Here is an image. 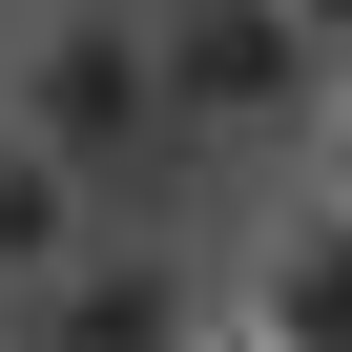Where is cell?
I'll use <instances>...</instances> for the list:
<instances>
[{"instance_id":"obj_1","label":"cell","mask_w":352,"mask_h":352,"mask_svg":"<svg viewBox=\"0 0 352 352\" xmlns=\"http://www.w3.org/2000/svg\"><path fill=\"white\" fill-rule=\"evenodd\" d=\"M0 124H21L63 187H104L124 145H166V63L124 0H42V21H0Z\"/></svg>"},{"instance_id":"obj_2","label":"cell","mask_w":352,"mask_h":352,"mask_svg":"<svg viewBox=\"0 0 352 352\" xmlns=\"http://www.w3.org/2000/svg\"><path fill=\"white\" fill-rule=\"evenodd\" d=\"M166 63V124H311L331 104V21H290V0H187V21H145Z\"/></svg>"},{"instance_id":"obj_3","label":"cell","mask_w":352,"mask_h":352,"mask_svg":"<svg viewBox=\"0 0 352 352\" xmlns=\"http://www.w3.org/2000/svg\"><path fill=\"white\" fill-rule=\"evenodd\" d=\"M228 331H249V352H352V208H290V228L249 249Z\"/></svg>"},{"instance_id":"obj_4","label":"cell","mask_w":352,"mask_h":352,"mask_svg":"<svg viewBox=\"0 0 352 352\" xmlns=\"http://www.w3.org/2000/svg\"><path fill=\"white\" fill-rule=\"evenodd\" d=\"M311 208H352V42H331V104H311Z\"/></svg>"},{"instance_id":"obj_5","label":"cell","mask_w":352,"mask_h":352,"mask_svg":"<svg viewBox=\"0 0 352 352\" xmlns=\"http://www.w3.org/2000/svg\"><path fill=\"white\" fill-rule=\"evenodd\" d=\"M187 352H249V331H228V311H208V331H187Z\"/></svg>"}]
</instances>
